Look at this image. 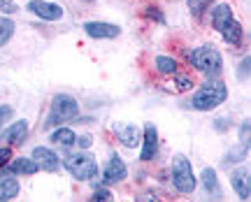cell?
I'll return each instance as SVG.
<instances>
[{"mask_svg": "<svg viewBox=\"0 0 251 202\" xmlns=\"http://www.w3.org/2000/svg\"><path fill=\"white\" fill-rule=\"evenodd\" d=\"M228 21H233V7H230L228 2L216 5L214 12H212V26H214L216 30H224V26Z\"/></svg>", "mask_w": 251, "mask_h": 202, "instance_id": "cell-14", "label": "cell"}, {"mask_svg": "<svg viewBox=\"0 0 251 202\" xmlns=\"http://www.w3.org/2000/svg\"><path fill=\"white\" fill-rule=\"evenodd\" d=\"M21 191V186H19L17 179H12V175H5L0 177V202L5 200H14Z\"/></svg>", "mask_w": 251, "mask_h": 202, "instance_id": "cell-15", "label": "cell"}, {"mask_svg": "<svg viewBox=\"0 0 251 202\" xmlns=\"http://www.w3.org/2000/svg\"><path fill=\"white\" fill-rule=\"evenodd\" d=\"M75 144H77L79 149H89L91 144H93V140H91V135H81V137L75 142Z\"/></svg>", "mask_w": 251, "mask_h": 202, "instance_id": "cell-28", "label": "cell"}, {"mask_svg": "<svg viewBox=\"0 0 251 202\" xmlns=\"http://www.w3.org/2000/svg\"><path fill=\"white\" fill-rule=\"evenodd\" d=\"M28 12H33L35 17L45 19V21H61L63 19V7L56 2H47V0H30L26 5Z\"/></svg>", "mask_w": 251, "mask_h": 202, "instance_id": "cell-6", "label": "cell"}, {"mask_svg": "<svg viewBox=\"0 0 251 202\" xmlns=\"http://www.w3.org/2000/svg\"><path fill=\"white\" fill-rule=\"evenodd\" d=\"M63 165L77 181H89L98 175V163L91 153H70V156H65Z\"/></svg>", "mask_w": 251, "mask_h": 202, "instance_id": "cell-3", "label": "cell"}, {"mask_svg": "<svg viewBox=\"0 0 251 202\" xmlns=\"http://www.w3.org/2000/svg\"><path fill=\"white\" fill-rule=\"evenodd\" d=\"M249 63H251V58H249V56H247V58H244V61L240 63V75H237L240 79H244V75L249 77Z\"/></svg>", "mask_w": 251, "mask_h": 202, "instance_id": "cell-29", "label": "cell"}, {"mask_svg": "<svg viewBox=\"0 0 251 202\" xmlns=\"http://www.w3.org/2000/svg\"><path fill=\"white\" fill-rule=\"evenodd\" d=\"M26 135H28V121H17L2 130L0 142L2 144H21V142L26 140Z\"/></svg>", "mask_w": 251, "mask_h": 202, "instance_id": "cell-13", "label": "cell"}, {"mask_svg": "<svg viewBox=\"0 0 251 202\" xmlns=\"http://www.w3.org/2000/svg\"><path fill=\"white\" fill-rule=\"evenodd\" d=\"M226 98H228V86L219 79H207L202 86L196 91V96L191 98V107L198 112H209L216 109L219 105H224Z\"/></svg>", "mask_w": 251, "mask_h": 202, "instance_id": "cell-1", "label": "cell"}, {"mask_svg": "<svg viewBox=\"0 0 251 202\" xmlns=\"http://www.w3.org/2000/svg\"><path fill=\"white\" fill-rule=\"evenodd\" d=\"M51 142L54 144H61V147H72L77 142V135L70 128H58L56 132H51Z\"/></svg>", "mask_w": 251, "mask_h": 202, "instance_id": "cell-18", "label": "cell"}, {"mask_svg": "<svg viewBox=\"0 0 251 202\" xmlns=\"http://www.w3.org/2000/svg\"><path fill=\"white\" fill-rule=\"evenodd\" d=\"M12 30H14V24H12L9 19H0V47L7 42V37L12 35Z\"/></svg>", "mask_w": 251, "mask_h": 202, "instance_id": "cell-21", "label": "cell"}, {"mask_svg": "<svg viewBox=\"0 0 251 202\" xmlns=\"http://www.w3.org/2000/svg\"><path fill=\"white\" fill-rule=\"evenodd\" d=\"M209 2H212V0H186L188 9H191L196 17H200V14H202V12L209 7Z\"/></svg>", "mask_w": 251, "mask_h": 202, "instance_id": "cell-22", "label": "cell"}, {"mask_svg": "<svg viewBox=\"0 0 251 202\" xmlns=\"http://www.w3.org/2000/svg\"><path fill=\"white\" fill-rule=\"evenodd\" d=\"M126 177H128L126 163L119 158V156H112L109 163L105 165V170H102V181H105V184H117V181H124Z\"/></svg>", "mask_w": 251, "mask_h": 202, "instance_id": "cell-8", "label": "cell"}, {"mask_svg": "<svg viewBox=\"0 0 251 202\" xmlns=\"http://www.w3.org/2000/svg\"><path fill=\"white\" fill-rule=\"evenodd\" d=\"M0 12L14 14V12H17V2H14V0H0Z\"/></svg>", "mask_w": 251, "mask_h": 202, "instance_id": "cell-25", "label": "cell"}, {"mask_svg": "<svg viewBox=\"0 0 251 202\" xmlns=\"http://www.w3.org/2000/svg\"><path fill=\"white\" fill-rule=\"evenodd\" d=\"M175 86L179 88V91H188V88L193 86V81H191V77H186V75H177V72H175Z\"/></svg>", "mask_w": 251, "mask_h": 202, "instance_id": "cell-23", "label": "cell"}, {"mask_svg": "<svg viewBox=\"0 0 251 202\" xmlns=\"http://www.w3.org/2000/svg\"><path fill=\"white\" fill-rule=\"evenodd\" d=\"M91 200L93 202H107V200H112V193H109L107 188H98L96 193L91 195Z\"/></svg>", "mask_w": 251, "mask_h": 202, "instance_id": "cell-24", "label": "cell"}, {"mask_svg": "<svg viewBox=\"0 0 251 202\" xmlns=\"http://www.w3.org/2000/svg\"><path fill=\"white\" fill-rule=\"evenodd\" d=\"M7 172H2V177L5 175H35V172H40V165H37L35 158H12L7 163Z\"/></svg>", "mask_w": 251, "mask_h": 202, "instance_id": "cell-11", "label": "cell"}, {"mask_svg": "<svg viewBox=\"0 0 251 202\" xmlns=\"http://www.w3.org/2000/svg\"><path fill=\"white\" fill-rule=\"evenodd\" d=\"M240 142L242 144H249V119L242 123V128H240Z\"/></svg>", "mask_w": 251, "mask_h": 202, "instance_id": "cell-27", "label": "cell"}, {"mask_svg": "<svg viewBox=\"0 0 251 202\" xmlns=\"http://www.w3.org/2000/svg\"><path fill=\"white\" fill-rule=\"evenodd\" d=\"M147 17H149V19H156V21H161V24H163V14H161V9L149 7V9H147Z\"/></svg>", "mask_w": 251, "mask_h": 202, "instance_id": "cell-30", "label": "cell"}, {"mask_svg": "<svg viewBox=\"0 0 251 202\" xmlns=\"http://www.w3.org/2000/svg\"><path fill=\"white\" fill-rule=\"evenodd\" d=\"M84 33L93 40H114L121 35V28L114 24H105V21H89L84 24Z\"/></svg>", "mask_w": 251, "mask_h": 202, "instance_id": "cell-7", "label": "cell"}, {"mask_svg": "<svg viewBox=\"0 0 251 202\" xmlns=\"http://www.w3.org/2000/svg\"><path fill=\"white\" fill-rule=\"evenodd\" d=\"M12 114V107H7V105H0V126L5 123V119Z\"/></svg>", "mask_w": 251, "mask_h": 202, "instance_id": "cell-31", "label": "cell"}, {"mask_svg": "<svg viewBox=\"0 0 251 202\" xmlns=\"http://www.w3.org/2000/svg\"><path fill=\"white\" fill-rule=\"evenodd\" d=\"M158 151V130L153 123H147L144 126V142H142V153H140V160H151Z\"/></svg>", "mask_w": 251, "mask_h": 202, "instance_id": "cell-9", "label": "cell"}, {"mask_svg": "<svg viewBox=\"0 0 251 202\" xmlns=\"http://www.w3.org/2000/svg\"><path fill=\"white\" fill-rule=\"evenodd\" d=\"M230 184H233L235 193L240 195L242 200L251 198V184H249V167H237L230 175Z\"/></svg>", "mask_w": 251, "mask_h": 202, "instance_id": "cell-10", "label": "cell"}, {"mask_svg": "<svg viewBox=\"0 0 251 202\" xmlns=\"http://www.w3.org/2000/svg\"><path fill=\"white\" fill-rule=\"evenodd\" d=\"M188 61H191V65H193L196 70L207 75L209 79H212V77H219L221 70H224L221 53H219V49L212 47V44H202V47L193 49V51L188 53Z\"/></svg>", "mask_w": 251, "mask_h": 202, "instance_id": "cell-2", "label": "cell"}, {"mask_svg": "<svg viewBox=\"0 0 251 202\" xmlns=\"http://www.w3.org/2000/svg\"><path fill=\"white\" fill-rule=\"evenodd\" d=\"M202 184H205V188L212 195H219V193H221L219 181H216V172L212 170V167H205V170H202Z\"/></svg>", "mask_w": 251, "mask_h": 202, "instance_id": "cell-20", "label": "cell"}, {"mask_svg": "<svg viewBox=\"0 0 251 202\" xmlns=\"http://www.w3.org/2000/svg\"><path fill=\"white\" fill-rule=\"evenodd\" d=\"M77 114H79V102L72 96H68V93H58V96H54V100H51V114L47 119L45 128H54V126H58L61 121L75 119Z\"/></svg>", "mask_w": 251, "mask_h": 202, "instance_id": "cell-4", "label": "cell"}, {"mask_svg": "<svg viewBox=\"0 0 251 202\" xmlns=\"http://www.w3.org/2000/svg\"><path fill=\"white\" fill-rule=\"evenodd\" d=\"M33 158L37 160V165L47 170V172H58V167H61V160L56 156L51 149H47V147H35L33 149Z\"/></svg>", "mask_w": 251, "mask_h": 202, "instance_id": "cell-12", "label": "cell"}, {"mask_svg": "<svg viewBox=\"0 0 251 202\" xmlns=\"http://www.w3.org/2000/svg\"><path fill=\"white\" fill-rule=\"evenodd\" d=\"M230 128V119H216V130H226Z\"/></svg>", "mask_w": 251, "mask_h": 202, "instance_id": "cell-32", "label": "cell"}, {"mask_svg": "<svg viewBox=\"0 0 251 202\" xmlns=\"http://www.w3.org/2000/svg\"><path fill=\"white\" fill-rule=\"evenodd\" d=\"M153 65H156V70L161 72V75H175L177 72V61L170 58V56H156Z\"/></svg>", "mask_w": 251, "mask_h": 202, "instance_id": "cell-19", "label": "cell"}, {"mask_svg": "<svg viewBox=\"0 0 251 202\" xmlns=\"http://www.w3.org/2000/svg\"><path fill=\"white\" fill-rule=\"evenodd\" d=\"M119 140H121V144L124 147H128V149H135L137 144H140V132H137V128H135L133 123H128V126H124V128H119Z\"/></svg>", "mask_w": 251, "mask_h": 202, "instance_id": "cell-16", "label": "cell"}, {"mask_svg": "<svg viewBox=\"0 0 251 202\" xmlns=\"http://www.w3.org/2000/svg\"><path fill=\"white\" fill-rule=\"evenodd\" d=\"M172 184L179 193H193L196 191V177H193L191 160L181 153H177L172 160Z\"/></svg>", "mask_w": 251, "mask_h": 202, "instance_id": "cell-5", "label": "cell"}, {"mask_svg": "<svg viewBox=\"0 0 251 202\" xmlns=\"http://www.w3.org/2000/svg\"><path fill=\"white\" fill-rule=\"evenodd\" d=\"M9 160H12V149L2 144V147H0V167H5Z\"/></svg>", "mask_w": 251, "mask_h": 202, "instance_id": "cell-26", "label": "cell"}, {"mask_svg": "<svg viewBox=\"0 0 251 202\" xmlns=\"http://www.w3.org/2000/svg\"><path fill=\"white\" fill-rule=\"evenodd\" d=\"M221 33H224V40L228 44H240V42H242V33H244V30H242V26H240L237 21H228Z\"/></svg>", "mask_w": 251, "mask_h": 202, "instance_id": "cell-17", "label": "cell"}]
</instances>
